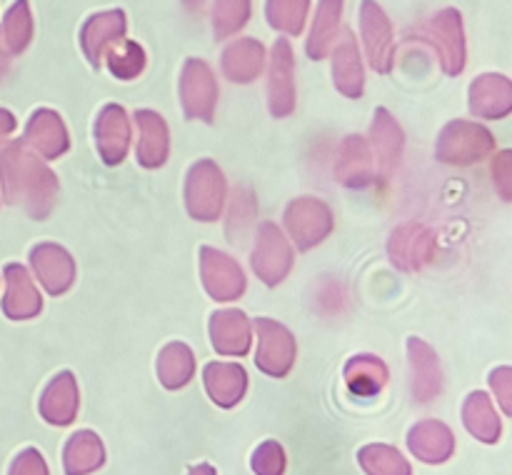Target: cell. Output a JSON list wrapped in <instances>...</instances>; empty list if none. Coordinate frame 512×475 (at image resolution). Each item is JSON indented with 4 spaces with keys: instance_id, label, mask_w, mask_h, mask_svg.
I'll return each instance as SVG.
<instances>
[{
    "instance_id": "obj_1",
    "label": "cell",
    "mask_w": 512,
    "mask_h": 475,
    "mask_svg": "<svg viewBox=\"0 0 512 475\" xmlns=\"http://www.w3.org/2000/svg\"><path fill=\"white\" fill-rule=\"evenodd\" d=\"M360 33L370 65L378 73H388L393 68V25L375 0H363L360 5Z\"/></svg>"
},
{
    "instance_id": "obj_2",
    "label": "cell",
    "mask_w": 512,
    "mask_h": 475,
    "mask_svg": "<svg viewBox=\"0 0 512 475\" xmlns=\"http://www.w3.org/2000/svg\"><path fill=\"white\" fill-rule=\"evenodd\" d=\"M408 448L418 460L428 465H440L453 458L455 435L443 420H420L408 433Z\"/></svg>"
},
{
    "instance_id": "obj_3",
    "label": "cell",
    "mask_w": 512,
    "mask_h": 475,
    "mask_svg": "<svg viewBox=\"0 0 512 475\" xmlns=\"http://www.w3.org/2000/svg\"><path fill=\"white\" fill-rule=\"evenodd\" d=\"M125 35V13L123 10H105V13H95L85 20L83 30H80V45H83L85 55H88L90 65L98 68L100 58L110 45L123 40Z\"/></svg>"
},
{
    "instance_id": "obj_4",
    "label": "cell",
    "mask_w": 512,
    "mask_h": 475,
    "mask_svg": "<svg viewBox=\"0 0 512 475\" xmlns=\"http://www.w3.org/2000/svg\"><path fill=\"white\" fill-rule=\"evenodd\" d=\"M435 45L440 50L445 70L450 75H458L465 65V35H463V18L455 8H445L430 20Z\"/></svg>"
},
{
    "instance_id": "obj_5",
    "label": "cell",
    "mask_w": 512,
    "mask_h": 475,
    "mask_svg": "<svg viewBox=\"0 0 512 475\" xmlns=\"http://www.w3.org/2000/svg\"><path fill=\"white\" fill-rule=\"evenodd\" d=\"M258 330L263 333L258 350V368L263 373L275 375V378H283L290 368H293L295 360V343L288 335V330L280 328V325L268 323L265 318L258 320Z\"/></svg>"
},
{
    "instance_id": "obj_6",
    "label": "cell",
    "mask_w": 512,
    "mask_h": 475,
    "mask_svg": "<svg viewBox=\"0 0 512 475\" xmlns=\"http://www.w3.org/2000/svg\"><path fill=\"white\" fill-rule=\"evenodd\" d=\"M293 48L285 38L273 45V60H270V110L275 115L290 113L295 105V85H293Z\"/></svg>"
},
{
    "instance_id": "obj_7",
    "label": "cell",
    "mask_w": 512,
    "mask_h": 475,
    "mask_svg": "<svg viewBox=\"0 0 512 475\" xmlns=\"http://www.w3.org/2000/svg\"><path fill=\"white\" fill-rule=\"evenodd\" d=\"M215 78L208 65L198 58H190L183 70V98L188 105V115H203L210 118L215 108Z\"/></svg>"
},
{
    "instance_id": "obj_8",
    "label": "cell",
    "mask_w": 512,
    "mask_h": 475,
    "mask_svg": "<svg viewBox=\"0 0 512 475\" xmlns=\"http://www.w3.org/2000/svg\"><path fill=\"white\" fill-rule=\"evenodd\" d=\"M105 463V445L93 430H78L63 448L65 475H90Z\"/></svg>"
},
{
    "instance_id": "obj_9",
    "label": "cell",
    "mask_w": 512,
    "mask_h": 475,
    "mask_svg": "<svg viewBox=\"0 0 512 475\" xmlns=\"http://www.w3.org/2000/svg\"><path fill=\"white\" fill-rule=\"evenodd\" d=\"M330 53H333L335 85L345 95L358 98L363 93V63H360V50L358 43H355V35L350 30H343Z\"/></svg>"
},
{
    "instance_id": "obj_10",
    "label": "cell",
    "mask_w": 512,
    "mask_h": 475,
    "mask_svg": "<svg viewBox=\"0 0 512 475\" xmlns=\"http://www.w3.org/2000/svg\"><path fill=\"white\" fill-rule=\"evenodd\" d=\"M205 390L220 408H235L248 390V375L238 363H213L205 368Z\"/></svg>"
},
{
    "instance_id": "obj_11",
    "label": "cell",
    "mask_w": 512,
    "mask_h": 475,
    "mask_svg": "<svg viewBox=\"0 0 512 475\" xmlns=\"http://www.w3.org/2000/svg\"><path fill=\"white\" fill-rule=\"evenodd\" d=\"M78 385L73 373H60L53 383L45 388L40 400V415L50 425H70L78 415Z\"/></svg>"
},
{
    "instance_id": "obj_12",
    "label": "cell",
    "mask_w": 512,
    "mask_h": 475,
    "mask_svg": "<svg viewBox=\"0 0 512 475\" xmlns=\"http://www.w3.org/2000/svg\"><path fill=\"white\" fill-rule=\"evenodd\" d=\"M340 18H343V0H320L315 8L308 45H305L310 58L320 60L333 50L340 35Z\"/></svg>"
},
{
    "instance_id": "obj_13",
    "label": "cell",
    "mask_w": 512,
    "mask_h": 475,
    "mask_svg": "<svg viewBox=\"0 0 512 475\" xmlns=\"http://www.w3.org/2000/svg\"><path fill=\"white\" fill-rule=\"evenodd\" d=\"M463 420L468 433L475 435L480 443L495 445L503 435V423H500V415L488 393L478 390V393L468 395L463 405Z\"/></svg>"
},
{
    "instance_id": "obj_14",
    "label": "cell",
    "mask_w": 512,
    "mask_h": 475,
    "mask_svg": "<svg viewBox=\"0 0 512 475\" xmlns=\"http://www.w3.org/2000/svg\"><path fill=\"white\" fill-rule=\"evenodd\" d=\"M203 170V180H200L198 170L190 173L188 198H190V213L198 218H215L220 210V198H223V178H220L218 168L210 163L200 165Z\"/></svg>"
},
{
    "instance_id": "obj_15",
    "label": "cell",
    "mask_w": 512,
    "mask_h": 475,
    "mask_svg": "<svg viewBox=\"0 0 512 475\" xmlns=\"http://www.w3.org/2000/svg\"><path fill=\"white\" fill-rule=\"evenodd\" d=\"M265 60V48L255 38H240L230 43L223 53V70L235 83H250L260 73Z\"/></svg>"
},
{
    "instance_id": "obj_16",
    "label": "cell",
    "mask_w": 512,
    "mask_h": 475,
    "mask_svg": "<svg viewBox=\"0 0 512 475\" xmlns=\"http://www.w3.org/2000/svg\"><path fill=\"white\" fill-rule=\"evenodd\" d=\"M410 363L415 370L413 393L418 403H430L433 398H438L440 388H443V375H440V365L433 350L420 340H410Z\"/></svg>"
},
{
    "instance_id": "obj_17",
    "label": "cell",
    "mask_w": 512,
    "mask_h": 475,
    "mask_svg": "<svg viewBox=\"0 0 512 475\" xmlns=\"http://www.w3.org/2000/svg\"><path fill=\"white\" fill-rule=\"evenodd\" d=\"M205 258V283H208V290L218 298H238L243 293V275H240L238 265L230 258H225L218 250H203Z\"/></svg>"
},
{
    "instance_id": "obj_18",
    "label": "cell",
    "mask_w": 512,
    "mask_h": 475,
    "mask_svg": "<svg viewBox=\"0 0 512 475\" xmlns=\"http://www.w3.org/2000/svg\"><path fill=\"white\" fill-rule=\"evenodd\" d=\"M345 380H348L350 393L370 398V395H378L388 383V368L375 355H358L345 365Z\"/></svg>"
},
{
    "instance_id": "obj_19",
    "label": "cell",
    "mask_w": 512,
    "mask_h": 475,
    "mask_svg": "<svg viewBox=\"0 0 512 475\" xmlns=\"http://www.w3.org/2000/svg\"><path fill=\"white\" fill-rule=\"evenodd\" d=\"M360 468L368 475H413V465L398 448L385 443H370L358 450Z\"/></svg>"
},
{
    "instance_id": "obj_20",
    "label": "cell",
    "mask_w": 512,
    "mask_h": 475,
    "mask_svg": "<svg viewBox=\"0 0 512 475\" xmlns=\"http://www.w3.org/2000/svg\"><path fill=\"white\" fill-rule=\"evenodd\" d=\"M210 330L215 333V348L220 353L228 355H243L248 353V323H245V315L238 310H228V313H218L213 318Z\"/></svg>"
},
{
    "instance_id": "obj_21",
    "label": "cell",
    "mask_w": 512,
    "mask_h": 475,
    "mask_svg": "<svg viewBox=\"0 0 512 475\" xmlns=\"http://www.w3.org/2000/svg\"><path fill=\"white\" fill-rule=\"evenodd\" d=\"M8 298H5V313L13 318H25V315H35L40 310V298L35 288L30 285L28 275L20 265H10L8 270Z\"/></svg>"
},
{
    "instance_id": "obj_22",
    "label": "cell",
    "mask_w": 512,
    "mask_h": 475,
    "mask_svg": "<svg viewBox=\"0 0 512 475\" xmlns=\"http://www.w3.org/2000/svg\"><path fill=\"white\" fill-rule=\"evenodd\" d=\"M3 45L8 53H23L33 38V15H30L28 0H15L8 8L3 20Z\"/></svg>"
},
{
    "instance_id": "obj_23",
    "label": "cell",
    "mask_w": 512,
    "mask_h": 475,
    "mask_svg": "<svg viewBox=\"0 0 512 475\" xmlns=\"http://www.w3.org/2000/svg\"><path fill=\"white\" fill-rule=\"evenodd\" d=\"M193 370V353H190L185 345H168V348L163 350V355H160L158 375L160 383L168 390H178L183 388V385H188L190 378H193Z\"/></svg>"
},
{
    "instance_id": "obj_24",
    "label": "cell",
    "mask_w": 512,
    "mask_h": 475,
    "mask_svg": "<svg viewBox=\"0 0 512 475\" xmlns=\"http://www.w3.org/2000/svg\"><path fill=\"white\" fill-rule=\"evenodd\" d=\"M310 0H268L265 3V18L270 28L285 35H300L308 20Z\"/></svg>"
},
{
    "instance_id": "obj_25",
    "label": "cell",
    "mask_w": 512,
    "mask_h": 475,
    "mask_svg": "<svg viewBox=\"0 0 512 475\" xmlns=\"http://www.w3.org/2000/svg\"><path fill=\"white\" fill-rule=\"evenodd\" d=\"M250 20V0H215L213 3V28L220 40L238 33Z\"/></svg>"
},
{
    "instance_id": "obj_26",
    "label": "cell",
    "mask_w": 512,
    "mask_h": 475,
    "mask_svg": "<svg viewBox=\"0 0 512 475\" xmlns=\"http://www.w3.org/2000/svg\"><path fill=\"white\" fill-rule=\"evenodd\" d=\"M145 65V50L140 48L135 40H118L108 48V68L118 78L128 80L143 70Z\"/></svg>"
},
{
    "instance_id": "obj_27",
    "label": "cell",
    "mask_w": 512,
    "mask_h": 475,
    "mask_svg": "<svg viewBox=\"0 0 512 475\" xmlns=\"http://www.w3.org/2000/svg\"><path fill=\"white\" fill-rule=\"evenodd\" d=\"M53 138L65 140L63 125H60L58 115L48 113V110H40L28 125V140L38 145L45 155H58L60 148L53 143Z\"/></svg>"
},
{
    "instance_id": "obj_28",
    "label": "cell",
    "mask_w": 512,
    "mask_h": 475,
    "mask_svg": "<svg viewBox=\"0 0 512 475\" xmlns=\"http://www.w3.org/2000/svg\"><path fill=\"white\" fill-rule=\"evenodd\" d=\"M420 230L423 228H418V233L413 238L415 243H405L398 233H395V240H390V253H395V258H398L395 263L403 265V268H418V265H423L428 260L433 240H430L428 233L420 235Z\"/></svg>"
},
{
    "instance_id": "obj_29",
    "label": "cell",
    "mask_w": 512,
    "mask_h": 475,
    "mask_svg": "<svg viewBox=\"0 0 512 475\" xmlns=\"http://www.w3.org/2000/svg\"><path fill=\"white\" fill-rule=\"evenodd\" d=\"M250 468H253L255 475H285V468H288L285 448L278 440H265L255 448Z\"/></svg>"
},
{
    "instance_id": "obj_30",
    "label": "cell",
    "mask_w": 512,
    "mask_h": 475,
    "mask_svg": "<svg viewBox=\"0 0 512 475\" xmlns=\"http://www.w3.org/2000/svg\"><path fill=\"white\" fill-rule=\"evenodd\" d=\"M8 475H50V470H48V463H45L43 453L35 448H28L13 460Z\"/></svg>"
},
{
    "instance_id": "obj_31",
    "label": "cell",
    "mask_w": 512,
    "mask_h": 475,
    "mask_svg": "<svg viewBox=\"0 0 512 475\" xmlns=\"http://www.w3.org/2000/svg\"><path fill=\"white\" fill-rule=\"evenodd\" d=\"M490 385L495 388V393H498V400L500 405H503L505 413H512V393H510V370L508 368H500L495 370L493 375H490Z\"/></svg>"
},
{
    "instance_id": "obj_32",
    "label": "cell",
    "mask_w": 512,
    "mask_h": 475,
    "mask_svg": "<svg viewBox=\"0 0 512 475\" xmlns=\"http://www.w3.org/2000/svg\"><path fill=\"white\" fill-rule=\"evenodd\" d=\"M188 475H218V470H215L210 463H198L188 470Z\"/></svg>"
},
{
    "instance_id": "obj_33",
    "label": "cell",
    "mask_w": 512,
    "mask_h": 475,
    "mask_svg": "<svg viewBox=\"0 0 512 475\" xmlns=\"http://www.w3.org/2000/svg\"><path fill=\"white\" fill-rule=\"evenodd\" d=\"M13 125H15V120L10 118L8 113H3V110H0V138H3V135L8 133V130L13 128Z\"/></svg>"
},
{
    "instance_id": "obj_34",
    "label": "cell",
    "mask_w": 512,
    "mask_h": 475,
    "mask_svg": "<svg viewBox=\"0 0 512 475\" xmlns=\"http://www.w3.org/2000/svg\"><path fill=\"white\" fill-rule=\"evenodd\" d=\"M203 3H205V0H185V5H188V8H193V10L203 8Z\"/></svg>"
},
{
    "instance_id": "obj_35",
    "label": "cell",
    "mask_w": 512,
    "mask_h": 475,
    "mask_svg": "<svg viewBox=\"0 0 512 475\" xmlns=\"http://www.w3.org/2000/svg\"><path fill=\"white\" fill-rule=\"evenodd\" d=\"M5 68V45H3V40H0V70Z\"/></svg>"
}]
</instances>
